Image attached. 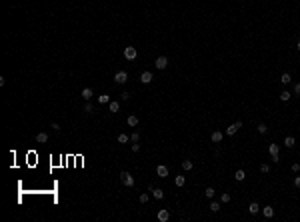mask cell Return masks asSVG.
I'll use <instances>...</instances> for the list:
<instances>
[{
  "instance_id": "1",
  "label": "cell",
  "mask_w": 300,
  "mask_h": 222,
  "mask_svg": "<svg viewBox=\"0 0 300 222\" xmlns=\"http://www.w3.org/2000/svg\"><path fill=\"white\" fill-rule=\"evenodd\" d=\"M120 182H122L126 188H132L134 184H136V180H134V176L130 174V172H122V174H120Z\"/></svg>"
},
{
  "instance_id": "2",
  "label": "cell",
  "mask_w": 300,
  "mask_h": 222,
  "mask_svg": "<svg viewBox=\"0 0 300 222\" xmlns=\"http://www.w3.org/2000/svg\"><path fill=\"white\" fill-rule=\"evenodd\" d=\"M240 128H242V120H236L234 124H230V126L226 128V134H228V136H234V134H236V132L240 130Z\"/></svg>"
},
{
  "instance_id": "3",
  "label": "cell",
  "mask_w": 300,
  "mask_h": 222,
  "mask_svg": "<svg viewBox=\"0 0 300 222\" xmlns=\"http://www.w3.org/2000/svg\"><path fill=\"white\" fill-rule=\"evenodd\" d=\"M114 82H116V84H124V82H128V74L124 72V70H118V72L114 74Z\"/></svg>"
},
{
  "instance_id": "4",
  "label": "cell",
  "mask_w": 300,
  "mask_h": 222,
  "mask_svg": "<svg viewBox=\"0 0 300 222\" xmlns=\"http://www.w3.org/2000/svg\"><path fill=\"white\" fill-rule=\"evenodd\" d=\"M136 56H138V52H136V48H134V46H126V48H124V58H126V60H134Z\"/></svg>"
},
{
  "instance_id": "5",
  "label": "cell",
  "mask_w": 300,
  "mask_h": 222,
  "mask_svg": "<svg viewBox=\"0 0 300 222\" xmlns=\"http://www.w3.org/2000/svg\"><path fill=\"white\" fill-rule=\"evenodd\" d=\"M152 80H154V74L150 72V70H144V72L140 74V82H142V84H150Z\"/></svg>"
},
{
  "instance_id": "6",
  "label": "cell",
  "mask_w": 300,
  "mask_h": 222,
  "mask_svg": "<svg viewBox=\"0 0 300 222\" xmlns=\"http://www.w3.org/2000/svg\"><path fill=\"white\" fill-rule=\"evenodd\" d=\"M154 66H156V70H164V68L168 66V58L166 56H158L156 62H154Z\"/></svg>"
},
{
  "instance_id": "7",
  "label": "cell",
  "mask_w": 300,
  "mask_h": 222,
  "mask_svg": "<svg viewBox=\"0 0 300 222\" xmlns=\"http://www.w3.org/2000/svg\"><path fill=\"white\" fill-rule=\"evenodd\" d=\"M148 190H150L152 198H156V200H162V198H164V192H162L160 188H154L152 184H148Z\"/></svg>"
},
{
  "instance_id": "8",
  "label": "cell",
  "mask_w": 300,
  "mask_h": 222,
  "mask_svg": "<svg viewBox=\"0 0 300 222\" xmlns=\"http://www.w3.org/2000/svg\"><path fill=\"white\" fill-rule=\"evenodd\" d=\"M156 176H158V178H168V166L166 164H158V166H156Z\"/></svg>"
},
{
  "instance_id": "9",
  "label": "cell",
  "mask_w": 300,
  "mask_h": 222,
  "mask_svg": "<svg viewBox=\"0 0 300 222\" xmlns=\"http://www.w3.org/2000/svg\"><path fill=\"white\" fill-rule=\"evenodd\" d=\"M156 218H158L160 222H168V218H170V212H168L166 208H160L158 214H156Z\"/></svg>"
},
{
  "instance_id": "10",
  "label": "cell",
  "mask_w": 300,
  "mask_h": 222,
  "mask_svg": "<svg viewBox=\"0 0 300 222\" xmlns=\"http://www.w3.org/2000/svg\"><path fill=\"white\" fill-rule=\"evenodd\" d=\"M80 96H82L86 102H90V100H92V96H94V90H92V88H82Z\"/></svg>"
},
{
  "instance_id": "11",
  "label": "cell",
  "mask_w": 300,
  "mask_h": 222,
  "mask_svg": "<svg viewBox=\"0 0 300 222\" xmlns=\"http://www.w3.org/2000/svg\"><path fill=\"white\" fill-rule=\"evenodd\" d=\"M222 138H224V134H222L220 130H214L212 134H210V140H212L214 144H218V142H222Z\"/></svg>"
},
{
  "instance_id": "12",
  "label": "cell",
  "mask_w": 300,
  "mask_h": 222,
  "mask_svg": "<svg viewBox=\"0 0 300 222\" xmlns=\"http://www.w3.org/2000/svg\"><path fill=\"white\" fill-rule=\"evenodd\" d=\"M260 212H262L264 218H272V216H274V208H272V206H264V208H260Z\"/></svg>"
},
{
  "instance_id": "13",
  "label": "cell",
  "mask_w": 300,
  "mask_h": 222,
  "mask_svg": "<svg viewBox=\"0 0 300 222\" xmlns=\"http://www.w3.org/2000/svg\"><path fill=\"white\" fill-rule=\"evenodd\" d=\"M248 212H250V214H258L260 212V204L258 202H250V204H248Z\"/></svg>"
},
{
  "instance_id": "14",
  "label": "cell",
  "mask_w": 300,
  "mask_h": 222,
  "mask_svg": "<svg viewBox=\"0 0 300 222\" xmlns=\"http://www.w3.org/2000/svg\"><path fill=\"white\" fill-rule=\"evenodd\" d=\"M108 110H110L112 114H114V112H118V110H120V102H116V100H110V102H108Z\"/></svg>"
},
{
  "instance_id": "15",
  "label": "cell",
  "mask_w": 300,
  "mask_h": 222,
  "mask_svg": "<svg viewBox=\"0 0 300 222\" xmlns=\"http://www.w3.org/2000/svg\"><path fill=\"white\" fill-rule=\"evenodd\" d=\"M284 146H286V148H294V146H296V138H294V136H286V138H284Z\"/></svg>"
},
{
  "instance_id": "16",
  "label": "cell",
  "mask_w": 300,
  "mask_h": 222,
  "mask_svg": "<svg viewBox=\"0 0 300 222\" xmlns=\"http://www.w3.org/2000/svg\"><path fill=\"white\" fill-rule=\"evenodd\" d=\"M174 184L178 186V188H182L184 184H186V176H182V174H178L176 178H174Z\"/></svg>"
},
{
  "instance_id": "17",
  "label": "cell",
  "mask_w": 300,
  "mask_h": 222,
  "mask_svg": "<svg viewBox=\"0 0 300 222\" xmlns=\"http://www.w3.org/2000/svg\"><path fill=\"white\" fill-rule=\"evenodd\" d=\"M268 152H270V156H278L280 144H270V146H268Z\"/></svg>"
},
{
  "instance_id": "18",
  "label": "cell",
  "mask_w": 300,
  "mask_h": 222,
  "mask_svg": "<svg viewBox=\"0 0 300 222\" xmlns=\"http://www.w3.org/2000/svg\"><path fill=\"white\" fill-rule=\"evenodd\" d=\"M36 142H38V144L48 142V134H46V132H38V134H36Z\"/></svg>"
},
{
  "instance_id": "19",
  "label": "cell",
  "mask_w": 300,
  "mask_h": 222,
  "mask_svg": "<svg viewBox=\"0 0 300 222\" xmlns=\"http://www.w3.org/2000/svg\"><path fill=\"white\" fill-rule=\"evenodd\" d=\"M192 168H194V162H192V160H182V170L190 172Z\"/></svg>"
},
{
  "instance_id": "20",
  "label": "cell",
  "mask_w": 300,
  "mask_h": 222,
  "mask_svg": "<svg viewBox=\"0 0 300 222\" xmlns=\"http://www.w3.org/2000/svg\"><path fill=\"white\" fill-rule=\"evenodd\" d=\"M280 82H282V84H290V82H292L290 72H284V74H282V76H280Z\"/></svg>"
},
{
  "instance_id": "21",
  "label": "cell",
  "mask_w": 300,
  "mask_h": 222,
  "mask_svg": "<svg viewBox=\"0 0 300 222\" xmlns=\"http://www.w3.org/2000/svg\"><path fill=\"white\" fill-rule=\"evenodd\" d=\"M234 178H236V182H242L244 178H246V172H244V170H236V174H234Z\"/></svg>"
},
{
  "instance_id": "22",
  "label": "cell",
  "mask_w": 300,
  "mask_h": 222,
  "mask_svg": "<svg viewBox=\"0 0 300 222\" xmlns=\"http://www.w3.org/2000/svg\"><path fill=\"white\" fill-rule=\"evenodd\" d=\"M138 122H140V120H138V116H134V114H132V116H128V126H132V128H134V126H138Z\"/></svg>"
},
{
  "instance_id": "23",
  "label": "cell",
  "mask_w": 300,
  "mask_h": 222,
  "mask_svg": "<svg viewBox=\"0 0 300 222\" xmlns=\"http://www.w3.org/2000/svg\"><path fill=\"white\" fill-rule=\"evenodd\" d=\"M230 200H232V196L228 194V192H222V194H220V202H222V204H228Z\"/></svg>"
},
{
  "instance_id": "24",
  "label": "cell",
  "mask_w": 300,
  "mask_h": 222,
  "mask_svg": "<svg viewBox=\"0 0 300 222\" xmlns=\"http://www.w3.org/2000/svg\"><path fill=\"white\" fill-rule=\"evenodd\" d=\"M204 196H206V198H214V196H216V190H214L212 186H208V188L204 190Z\"/></svg>"
},
{
  "instance_id": "25",
  "label": "cell",
  "mask_w": 300,
  "mask_h": 222,
  "mask_svg": "<svg viewBox=\"0 0 300 222\" xmlns=\"http://www.w3.org/2000/svg\"><path fill=\"white\" fill-rule=\"evenodd\" d=\"M256 130H258V134H266V132H268V126L264 124V122H260L258 126H256Z\"/></svg>"
},
{
  "instance_id": "26",
  "label": "cell",
  "mask_w": 300,
  "mask_h": 222,
  "mask_svg": "<svg viewBox=\"0 0 300 222\" xmlns=\"http://www.w3.org/2000/svg\"><path fill=\"white\" fill-rule=\"evenodd\" d=\"M290 98H292V92H288V90H284V92L280 94V100H282V102H288Z\"/></svg>"
},
{
  "instance_id": "27",
  "label": "cell",
  "mask_w": 300,
  "mask_h": 222,
  "mask_svg": "<svg viewBox=\"0 0 300 222\" xmlns=\"http://www.w3.org/2000/svg\"><path fill=\"white\" fill-rule=\"evenodd\" d=\"M128 140H130V136H128V134H124V132H122V134H118V142H120V144H126Z\"/></svg>"
},
{
  "instance_id": "28",
  "label": "cell",
  "mask_w": 300,
  "mask_h": 222,
  "mask_svg": "<svg viewBox=\"0 0 300 222\" xmlns=\"http://www.w3.org/2000/svg\"><path fill=\"white\" fill-rule=\"evenodd\" d=\"M98 102H100V104H108V102H110V96H108V94H100L98 96Z\"/></svg>"
},
{
  "instance_id": "29",
  "label": "cell",
  "mask_w": 300,
  "mask_h": 222,
  "mask_svg": "<svg viewBox=\"0 0 300 222\" xmlns=\"http://www.w3.org/2000/svg\"><path fill=\"white\" fill-rule=\"evenodd\" d=\"M218 210H220V202H216V200L210 202V212H218Z\"/></svg>"
},
{
  "instance_id": "30",
  "label": "cell",
  "mask_w": 300,
  "mask_h": 222,
  "mask_svg": "<svg viewBox=\"0 0 300 222\" xmlns=\"http://www.w3.org/2000/svg\"><path fill=\"white\" fill-rule=\"evenodd\" d=\"M260 172H262V174L270 172V164H266V162H264V164H260Z\"/></svg>"
},
{
  "instance_id": "31",
  "label": "cell",
  "mask_w": 300,
  "mask_h": 222,
  "mask_svg": "<svg viewBox=\"0 0 300 222\" xmlns=\"http://www.w3.org/2000/svg\"><path fill=\"white\" fill-rule=\"evenodd\" d=\"M84 112H88V114H92V112H94V108H92V104H90V102H86V104H84Z\"/></svg>"
},
{
  "instance_id": "32",
  "label": "cell",
  "mask_w": 300,
  "mask_h": 222,
  "mask_svg": "<svg viewBox=\"0 0 300 222\" xmlns=\"http://www.w3.org/2000/svg\"><path fill=\"white\" fill-rule=\"evenodd\" d=\"M130 140H132V142H140V132H132V134H130Z\"/></svg>"
},
{
  "instance_id": "33",
  "label": "cell",
  "mask_w": 300,
  "mask_h": 222,
  "mask_svg": "<svg viewBox=\"0 0 300 222\" xmlns=\"http://www.w3.org/2000/svg\"><path fill=\"white\" fill-rule=\"evenodd\" d=\"M148 200H150V196H148V194H140V204H146Z\"/></svg>"
},
{
  "instance_id": "34",
  "label": "cell",
  "mask_w": 300,
  "mask_h": 222,
  "mask_svg": "<svg viewBox=\"0 0 300 222\" xmlns=\"http://www.w3.org/2000/svg\"><path fill=\"white\" fill-rule=\"evenodd\" d=\"M294 94L300 96V82H296V84H294Z\"/></svg>"
},
{
  "instance_id": "35",
  "label": "cell",
  "mask_w": 300,
  "mask_h": 222,
  "mask_svg": "<svg viewBox=\"0 0 300 222\" xmlns=\"http://www.w3.org/2000/svg\"><path fill=\"white\" fill-rule=\"evenodd\" d=\"M132 152H140V144L138 142H132Z\"/></svg>"
},
{
  "instance_id": "36",
  "label": "cell",
  "mask_w": 300,
  "mask_h": 222,
  "mask_svg": "<svg viewBox=\"0 0 300 222\" xmlns=\"http://www.w3.org/2000/svg\"><path fill=\"white\" fill-rule=\"evenodd\" d=\"M290 168H292V172H298V170H300V164H298V162H294Z\"/></svg>"
},
{
  "instance_id": "37",
  "label": "cell",
  "mask_w": 300,
  "mask_h": 222,
  "mask_svg": "<svg viewBox=\"0 0 300 222\" xmlns=\"http://www.w3.org/2000/svg\"><path fill=\"white\" fill-rule=\"evenodd\" d=\"M120 98H122V100H128V98H130V94H128V92H122V94H120Z\"/></svg>"
},
{
  "instance_id": "38",
  "label": "cell",
  "mask_w": 300,
  "mask_h": 222,
  "mask_svg": "<svg viewBox=\"0 0 300 222\" xmlns=\"http://www.w3.org/2000/svg\"><path fill=\"white\" fill-rule=\"evenodd\" d=\"M294 186H296V188H300V176H296V178H294Z\"/></svg>"
},
{
  "instance_id": "39",
  "label": "cell",
  "mask_w": 300,
  "mask_h": 222,
  "mask_svg": "<svg viewBox=\"0 0 300 222\" xmlns=\"http://www.w3.org/2000/svg\"><path fill=\"white\" fill-rule=\"evenodd\" d=\"M52 128L56 130V132H60V124H58V122H52Z\"/></svg>"
},
{
  "instance_id": "40",
  "label": "cell",
  "mask_w": 300,
  "mask_h": 222,
  "mask_svg": "<svg viewBox=\"0 0 300 222\" xmlns=\"http://www.w3.org/2000/svg\"><path fill=\"white\" fill-rule=\"evenodd\" d=\"M298 52H300V40H298Z\"/></svg>"
}]
</instances>
